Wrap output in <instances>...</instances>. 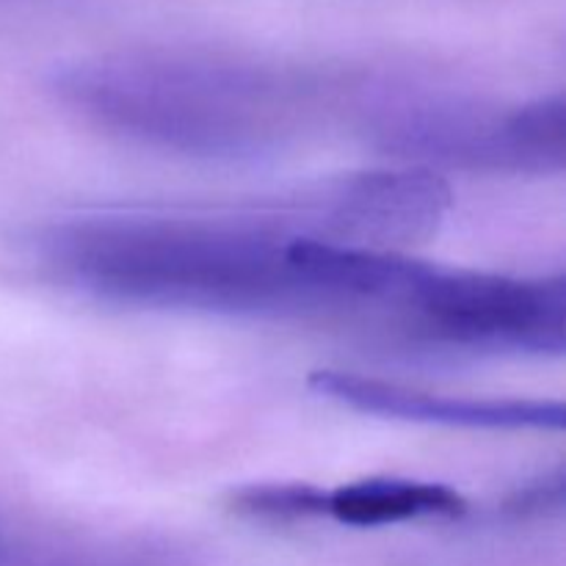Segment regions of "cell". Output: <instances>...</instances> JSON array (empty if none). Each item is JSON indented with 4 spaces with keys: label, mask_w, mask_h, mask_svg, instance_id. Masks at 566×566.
<instances>
[{
    "label": "cell",
    "mask_w": 566,
    "mask_h": 566,
    "mask_svg": "<svg viewBox=\"0 0 566 566\" xmlns=\"http://www.w3.org/2000/svg\"><path fill=\"white\" fill-rule=\"evenodd\" d=\"M42 254L72 285L111 302L232 315L321 310L302 235L263 224L99 216L53 227Z\"/></svg>",
    "instance_id": "cell-1"
},
{
    "label": "cell",
    "mask_w": 566,
    "mask_h": 566,
    "mask_svg": "<svg viewBox=\"0 0 566 566\" xmlns=\"http://www.w3.org/2000/svg\"><path fill=\"white\" fill-rule=\"evenodd\" d=\"M66 105L111 133L186 155H254L296 125L304 86L287 72L216 55L127 53L55 75Z\"/></svg>",
    "instance_id": "cell-2"
},
{
    "label": "cell",
    "mask_w": 566,
    "mask_h": 566,
    "mask_svg": "<svg viewBox=\"0 0 566 566\" xmlns=\"http://www.w3.org/2000/svg\"><path fill=\"white\" fill-rule=\"evenodd\" d=\"M396 321L412 335L446 346L562 354L564 280H520L426 265Z\"/></svg>",
    "instance_id": "cell-3"
},
{
    "label": "cell",
    "mask_w": 566,
    "mask_h": 566,
    "mask_svg": "<svg viewBox=\"0 0 566 566\" xmlns=\"http://www.w3.org/2000/svg\"><path fill=\"white\" fill-rule=\"evenodd\" d=\"M451 205L446 182L426 169L363 171L321 193L315 219L335 230V241L381 249L423 238L440 224Z\"/></svg>",
    "instance_id": "cell-4"
},
{
    "label": "cell",
    "mask_w": 566,
    "mask_h": 566,
    "mask_svg": "<svg viewBox=\"0 0 566 566\" xmlns=\"http://www.w3.org/2000/svg\"><path fill=\"white\" fill-rule=\"evenodd\" d=\"M310 385L321 396L346 407L418 423L462 426V429H562L564 407L551 401H501V398H457L370 379L346 370H315Z\"/></svg>",
    "instance_id": "cell-5"
},
{
    "label": "cell",
    "mask_w": 566,
    "mask_h": 566,
    "mask_svg": "<svg viewBox=\"0 0 566 566\" xmlns=\"http://www.w3.org/2000/svg\"><path fill=\"white\" fill-rule=\"evenodd\" d=\"M468 509L462 495L442 484L412 479H365L337 490L315 486L313 520H335L354 528L409 523V520L459 517Z\"/></svg>",
    "instance_id": "cell-6"
}]
</instances>
